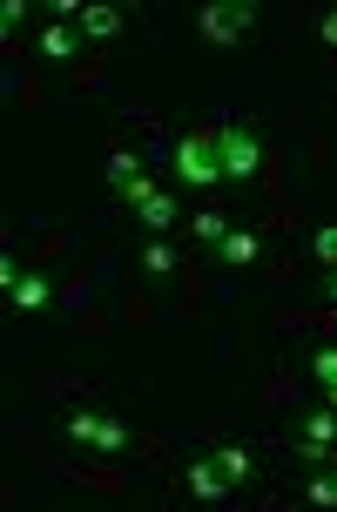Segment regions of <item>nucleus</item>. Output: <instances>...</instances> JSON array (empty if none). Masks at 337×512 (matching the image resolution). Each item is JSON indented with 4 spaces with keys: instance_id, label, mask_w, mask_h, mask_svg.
Returning <instances> with one entry per match:
<instances>
[{
    "instance_id": "nucleus-1",
    "label": "nucleus",
    "mask_w": 337,
    "mask_h": 512,
    "mask_svg": "<svg viewBox=\"0 0 337 512\" xmlns=\"http://www.w3.org/2000/svg\"><path fill=\"white\" fill-rule=\"evenodd\" d=\"M216 169L230 182H257L263 176V135L250 122H223L216 128Z\"/></svg>"
},
{
    "instance_id": "nucleus-2",
    "label": "nucleus",
    "mask_w": 337,
    "mask_h": 512,
    "mask_svg": "<svg viewBox=\"0 0 337 512\" xmlns=\"http://www.w3.org/2000/svg\"><path fill=\"white\" fill-rule=\"evenodd\" d=\"M250 27H257L250 0H209V7H196V34H203L209 48H243Z\"/></svg>"
},
{
    "instance_id": "nucleus-3",
    "label": "nucleus",
    "mask_w": 337,
    "mask_h": 512,
    "mask_svg": "<svg viewBox=\"0 0 337 512\" xmlns=\"http://www.w3.org/2000/svg\"><path fill=\"white\" fill-rule=\"evenodd\" d=\"M169 155H176V176L189 182V189H216V182H223V169H216V128H196V135H182Z\"/></svg>"
},
{
    "instance_id": "nucleus-4",
    "label": "nucleus",
    "mask_w": 337,
    "mask_h": 512,
    "mask_svg": "<svg viewBox=\"0 0 337 512\" xmlns=\"http://www.w3.org/2000/svg\"><path fill=\"white\" fill-rule=\"evenodd\" d=\"M182 486H189V499H203V506H223L230 499V479H223L216 459H189L182 465Z\"/></svg>"
},
{
    "instance_id": "nucleus-5",
    "label": "nucleus",
    "mask_w": 337,
    "mask_h": 512,
    "mask_svg": "<svg viewBox=\"0 0 337 512\" xmlns=\"http://www.w3.org/2000/svg\"><path fill=\"white\" fill-rule=\"evenodd\" d=\"M81 41H88V34H81L75 21H48L41 34H34V48L48 54V61H75V54H81Z\"/></svg>"
},
{
    "instance_id": "nucleus-6",
    "label": "nucleus",
    "mask_w": 337,
    "mask_h": 512,
    "mask_svg": "<svg viewBox=\"0 0 337 512\" xmlns=\"http://www.w3.org/2000/svg\"><path fill=\"white\" fill-rule=\"evenodd\" d=\"M216 256H223L230 270H250V263L263 256V243H257V230H230L223 243H216Z\"/></svg>"
},
{
    "instance_id": "nucleus-7",
    "label": "nucleus",
    "mask_w": 337,
    "mask_h": 512,
    "mask_svg": "<svg viewBox=\"0 0 337 512\" xmlns=\"http://www.w3.org/2000/svg\"><path fill=\"white\" fill-rule=\"evenodd\" d=\"M135 223H142L149 236H169V230H176V196H169V189H162V196H149V203L135 209Z\"/></svg>"
},
{
    "instance_id": "nucleus-8",
    "label": "nucleus",
    "mask_w": 337,
    "mask_h": 512,
    "mask_svg": "<svg viewBox=\"0 0 337 512\" xmlns=\"http://www.w3.org/2000/svg\"><path fill=\"white\" fill-rule=\"evenodd\" d=\"M14 297V310H48V297H54V283L41 277V270H21V283L7 290Z\"/></svg>"
},
{
    "instance_id": "nucleus-9",
    "label": "nucleus",
    "mask_w": 337,
    "mask_h": 512,
    "mask_svg": "<svg viewBox=\"0 0 337 512\" xmlns=\"http://www.w3.org/2000/svg\"><path fill=\"white\" fill-rule=\"evenodd\" d=\"M209 459L223 465V479H230V486H250V479H257V459H250V452H243V445H216V452H209Z\"/></svg>"
},
{
    "instance_id": "nucleus-10",
    "label": "nucleus",
    "mask_w": 337,
    "mask_h": 512,
    "mask_svg": "<svg viewBox=\"0 0 337 512\" xmlns=\"http://www.w3.org/2000/svg\"><path fill=\"white\" fill-rule=\"evenodd\" d=\"M135 263H142L149 277H169V270H176V243H169V236H149V243L135 250Z\"/></svg>"
},
{
    "instance_id": "nucleus-11",
    "label": "nucleus",
    "mask_w": 337,
    "mask_h": 512,
    "mask_svg": "<svg viewBox=\"0 0 337 512\" xmlns=\"http://www.w3.org/2000/svg\"><path fill=\"white\" fill-rule=\"evenodd\" d=\"M88 445H95V452H129V425H122V418H108V411H95Z\"/></svg>"
},
{
    "instance_id": "nucleus-12",
    "label": "nucleus",
    "mask_w": 337,
    "mask_h": 512,
    "mask_svg": "<svg viewBox=\"0 0 337 512\" xmlns=\"http://www.w3.org/2000/svg\"><path fill=\"white\" fill-rule=\"evenodd\" d=\"M311 378L324 391V405H337V344H317L311 351Z\"/></svg>"
},
{
    "instance_id": "nucleus-13",
    "label": "nucleus",
    "mask_w": 337,
    "mask_h": 512,
    "mask_svg": "<svg viewBox=\"0 0 337 512\" xmlns=\"http://www.w3.org/2000/svg\"><path fill=\"white\" fill-rule=\"evenodd\" d=\"M189 230H196V243H209V250H216V243L230 236V216H223V209H203V216H196Z\"/></svg>"
},
{
    "instance_id": "nucleus-14",
    "label": "nucleus",
    "mask_w": 337,
    "mask_h": 512,
    "mask_svg": "<svg viewBox=\"0 0 337 512\" xmlns=\"http://www.w3.org/2000/svg\"><path fill=\"white\" fill-rule=\"evenodd\" d=\"M115 27H122V14H115V7H88V14H81V34H88V41H108Z\"/></svg>"
},
{
    "instance_id": "nucleus-15",
    "label": "nucleus",
    "mask_w": 337,
    "mask_h": 512,
    "mask_svg": "<svg viewBox=\"0 0 337 512\" xmlns=\"http://www.w3.org/2000/svg\"><path fill=\"white\" fill-rule=\"evenodd\" d=\"M135 176H142V155H135V149L108 155V189H122V182H135Z\"/></svg>"
},
{
    "instance_id": "nucleus-16",
    "label": "nucleus",
    "mask_w": 337,
    "mask_h": 512,
    "mask_svg": "<svg viewBox=\"0 0 337 512\" xmlns=\"http://www.w3.org/2000/svg\"><path fill=\"white\" fill-rule=\"evenodd\" d=\"M304 438H331L337 445V405H311L304 411Z\"/></svg>"
},
{
    "instance_id": "nucleus-17",
    "label": "nucleus",
    "mask_w": 337,
    "mask_h": 512,
    "mask_svg": "<svg viewBox=\"0 0 337 512\" xmlns=\"http://www.w3.org/2000/svg\"><path fill=\"white\" fill-rule=\"evenodd\" d=\"M290 452H297V459H311V465H331V459H337V445H331V438H304V432L290 438Z\"/></svg>"
},
{
    "instance_id": "nucleus-18",
    "label": "nucleus",
    "mask_w": 337,
    "mask_h": 512,
    "mask_svg": "<svg viewBox=\"0 0 337 512\" xmlns=\"http://www.w3.org/2000/svg\"><path fill=\"white\" fill-rule=\"evenodd\" d=\"M311 256L324 263V270H337V223H317L311 230Z\"/></svg>"
},
{
    "instance_id": "nucleus-19",
    "label": "nucleus",
    "mask_w": 337,
    "mask_h": 512,
    "mask_svg": "<svg viewBox=\"0 0 337 512\" xmlns=\"http://www.w3.org/2000/svg\"><path fill=\"white\" fill-rule=\"evenodd\" d=\"M115 196H122V203H129V209H142V203H149V196H162V182H156V176H135V182H122Z\"/></svg>"
},
{
    "instance_id": "nucleus-20",
    "label": "nucleus",
    "mask_w": 337,
    "mask_h": 512,
    "mask_svg": "<svg viewBox=\"0 0 337 512\" xmlns=\"http://www.w3.org/2000/svg\"><path fill=\"white\" fill-rule=\"evenodd\" d=\"M304 499H311V506H324V512H331V506H337V479H324V472H317L311 486H304Z\"/></svg>"
},
{
    "instance_id": "nucleus-21",
    "label": "nucleus",
    "mask_w": 337,
    "mask_h": 512,
    "mask_svg": "<svg viewBox=\"0 0 337 512\" xmlns=\"http://www.w3.org/2000/svg\"><path fill=\"white\" fill-rule=\"evenodd\" d=\"M27 21V0H7V7H0V27H7V34H14V27Z\"/></svg>"
},
{
    "instance_id": "nucleus-22",
    "label": "nucleus",
    "mask_w": 337,
    "mask_h": 512,
    "mask_svg": "<svg viewBox=\"0 0 337 512\" xmlns=\"http://www.w3.org/2000/svg\"><path fill=\"white\" fill-rule=\"evenodd\" d=\"M317 34H324V41H331V48H337V7H331V14H324V21H317Z\"/></svg>"
},
{
    "instance_id": "nucleus-23",
    "label": "nucleus",
    "mask_w": 337,
    "mask_h": 512,
    "mask_svg": "<svg viewBox=\"0 0 337 512\" xmlns=\"http://www.w3.org/2000/svg\"><path fill=\"white\" fill-rule=\"evenodd\" d=\"M324 297H331V304H337V270H324Z\"/></svg>"
}]
</instances>
